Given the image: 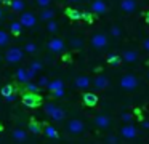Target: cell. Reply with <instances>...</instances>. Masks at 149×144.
I'll list each match as a JSON object with an SVG mask.
<instances>
[{
  "instance_id": "obj_14",
  "label": "cell",
  "mask_w": 149,
  "mask_h": 144,
  "mask_svg": "<svg viewBox=\"0 0 149 144\" xmlns=\"http://www.w3.org/2000/svg\"><path fill=\"white\" fill-rule=\"evenodd\" d=\"M74 85H75V88H79V90H87L88 86L91 85V80H90V77H87V75H80L74 80Z\"/></svg>"
},
{
  "instance_id": "obj_19",
  "label": "cell",
  "mask_w": 149,
  "mask_h": 144,
  "mask_svg": "<svg viewBox=\"0 0 149 144\" xmlns=\"http://www.w3.org/2000/svg\"><path fill=\"white\" fill-rule=\"evenodd\" d=\"M27 138V131L23 130V128H16V130H13V139L15 141H26Z\"/></svg>"
},
{
  "instance_id": "obj_4",
  "label": "cell",
  "mask_w": 149,
  "mask_h": 144,
  "mask_svg": "<svg viewBox=\"0 0 149 144\" xmlns=\"http://www.w3.org/2000/svg\"><path fill=\"white\" fill-rule=\"evenodd\" d=\"M68 131L71 134H82L85 131V125L82 120H79V118H71V120L68 122Z\"/></svg>"
},
{
  "instance_id": "obj_13",
  "label": "cell",
  "mask_w": 149,
  "mask_h": 144,
  "mask_svg": "<svg viewBox=\"0 0 149 144\" xmlns=\"http://www.w3.org/2000/svg\"><path fill=\"white\" fill-rule=\"evenodd\" d=\"M136 8H138L136 0H122L120 2V10L123 13H133V11H136Z\"/></svg>"
},
{
  "instance_id": "obj_39",
  "label": "cell",
  "mask_w": 149,
  "mask_h": 144,
  "mask_svg": "<svg viewBox=\"0 0 149 144\" xmlns=\"http://www.w3.org/2000/svg\"><path fill=\"white\" fill-rule=\"evenodd\" d=\"M106 144H119V139H117L116 136H112V134H111V136L106 138Z\"/></svg>"
},
{
  "instance_id": "obj_7",
  "label": "cell",
  "mask_w": 149,
  "mask_h": 144,
  "mask_svg": "<svg viewBox=\"0 0 149 144\" xmlns=\"http://www.w3.org/2000/svg\"><path fill=\"white\" fill-rule=\"evenodd\" d=\"M19 22H21L23 27H34L36 22H37V18L32 15V13H29V11H23L21 16H19Z\"/></svg>"
},
{
  "instance_id": "obj_6",
  "label": "cell",
  "mask_w": 149,
  "mask_h": 144,
  "mask_svg": "<svg viewBox=\"0 0 149 144\" xmlns=\"http://www.w3.org/2000/svg\"><path fill=\"white\" fill-rule=\"evenodd\" d=\"M120 136L125 138V139H133V138L138 136V128L132 123H125L120 128Z\"/></svg>"
},
{
  "instance_id": "obj_1",
  "label": "cell",
  "mask_w": 149,
  "mask_h": 144,
  "mask_svg": "<svg viewBox=\"0 0 149 144\" xmlns=\"http://www.w3.org/2000/svg\"><path fill=\"white\" fill-rule=\"evenodd\" d=\"M23 58H24V50H21V48H18V47H10L7 50V53H5V61L10 63V64L19 63Z\"/></svg>"
},
{
  "instance_id": "obj_15",
  "label": "cell",
  "mask_w": 149,
  "mask_h": 144,
  "mask_svg": "<svg viewBox=\"0 0 149 144\" xmlns=\"http://www.w3.org/2000/svg\"><path fill=\"white\" fill-rule=\"evenodd\" d=\"M47 88H48L53 95H55V93H58V91H64V82H63L61 79L50 80V83H48V86H47Z\"/></svg>"
},
{
  "instance_id": "obj_36",
  "label": "cell",
  "mask_w": 149,
  "mask_h": 144,
  "mask_svg": "<svg viewBox=\"0 0 149 144\" xmlns=\"http://www.w3.org/2000/svg\"><path fill=\"white\" fill-rule=\"evenodd\" d=\"M120 118H122V122H125V123H132V120H133L132 114H128V112H123Z\"/></svg>"
},
{
  "instance_id": "obj_37",
  "label": "cell",
  "mask_w": 149,
  "mask_h": 144,
  "mask_svg": "<svg viewBox=\"0 0 149 144\" xmlns=\"http://www.w3.org/2000/svg\"><path fill=\"white\" fill-rule=\"evenodd\" d=\"M29 131H32V133H40V127L36 123V122H31L29 123Z\"/></svg>"
},
{
  "instance_id": "obj_5",
  "label": "cell",
  "mask_w": 149,
  "mask_h": 144,
  "mask_svg": "<svg viewBox=\"0 0 149 144\" xmlns=\"http://www.w3.org/2000/svg\"><path fill=\"white\" fill-rule=\"evenodd\" d=\"M90 43H91V47L96 48V50H103V48L107 45V37H106V34H103V32H96V34L91 37Z\"/></svg>"
},
{
  "instance_id": "obj_42",
  "label": "cell",
  "mask_w": 149,
  "mask_h": 144,
  "mask_svg": "<svg viewBox=\"0 0 149 144\" xmlns=\"http://www.w3.org/2000/svg\"><path fill=\"white\" fill-rule=\"evenodd\" d=\"M82 18H85L87 21H91V15H90V13H82Z\"/></svg>"
},
{
  "instance_id": "obj_11",
  "label": "cell",
  "mask_w": 149,
  "mask_h": 144,
  "mask_svg": "<svg viewBox=\"0 0 149 144\" xmlns=\"http://www.w3.org/2000/svg\"><path fill=\"white\" fill-rule=\"evenodd\" d=\"M95 125H96L98 128H101V130H106V128L111 127V118L104 114H100V115L95 117Z\"/></svg>"
},
{
  "instance_id": "obj_26",
  "label": "cell",
  "mask_w": 149,
  "mask_h": 144,
  "mask_svg": "<svg viewBox=\"0 0 149 144\" xmlns=\"http://www.w3.org/2000/svg\"><path fill=\"white\" fill-rule=\"evenodd\" d=\"M84 47V40L79 37H74L71 38V48H74V50H80V48Z\"/></svg>"
},
{
  "instance_id": "obj_33",
  "label": "cell",
  "mask_w": 149,
  "mask_h": 144,
  "mask_svg": "<svg viewBox=\"0 0 149 144\" xmlns=\"http://www.w3.org/2000/svg\"><path fill=\"white\" fill-rule=\"evenodd\" d=\"M68 15H69V18H71V19H80L82 18V13L77 11V10H69Z\"/></svg>"
},
{
  "instance_id": "obj_20",
  "label": "cell",
  "mask_w": 149,
  "mask_h": 144,
  "mask_svg": "<svg viewBox=\"0 0 149 144\" xmlns=\"http://www.w3.org/2000/svg\"><path fill=\"white\" fill-rule=\"evenodd\" d=\"M10 6H11V10L16 11V13H23L24 11V2L23 0H11Z\"/></svg>"
},
{
  "instance_id": "obj_18",
  "label": "cell",
  "mask_w": 149,
  "mask_h": 144,
  "mask_svg": "<svg viewBox=\"0 0 149 144\" xmlns=\"http://www.w3.org/2000/svg\"><path fill=\"white\" fill-rule=\"evenodd\" d=\"M84 102H85V106H96L98 96L95 95V93H85L84 95Z\"/></svg>"
},
{
  "instance_id": "obj_35",
  "label": "cell",
  "mask_w": 149,
  "mask_h": 144,
  "mask_svg": "<svg viewBox=\"0 0 149 144\" xmlns=\"http://www.w3.org/2000/svg\"><path fill=\"white\" fill-rule=\"evenodd\" d=\"M48 83H50V80H48V77H40L39 79V83H37V85L40 86V88H42V86H48Z\"/></svg>"
},
{
  "instance_id": "obj_10",
  "label": "cell",
  "mask_w": 149,
  "mask_h": 144,
  "mask_svg": "<svg viewBox=\"0 0 149 144\" xmlns=\"http://www.w3.org/2000/svg\"><path fill=\"white\" fill-rule=\"evenodd\" d=\"M109 77L107 75H96V79L93 80V86H95V90H106L107 86H109Z\"/></svg>"
},
{
  "instance_id": "obj_23",
  "label": "cell",
  "mask_w": 149,
  "mask_h": 144,
  "mask_svg": "<svg viewBox=\"0 0 149 144\" xmlns=\"http://www.w3.org/2000/svg\"><path fill=\"white\" fill-rule=\"evenodd\" d=\"M10 31H11L13 35H19L21 32H23V26H21V22L19 21H13L10 24Z\"/></svg>"
},
{
  "instance_id": "obj_24",
  "label": "cell",
  "mask_w": 149,
  "mask_h": 144,
  "mask_svg": "<svg viewBox=\"0 0 149 144\" xmlns=\"http://www.w3.org/2000/svg\"><path fill=\"white\" fill-rule=\"evenodd\" d=\"M0 95L7 99L8 96H13L15 95V88L11 85H5V86H2V90H0Z\"/></svg>"
},
{
  "instance_id": "obj_28",
  "label": "cell",
  "mask_w": 149,
  "mask_h": 144,
  "mask_svg": "<svg viewBox=\"0 0 149 144\" xmlns=\"http://www.w3.org/2000/svg\"><path fill=\"white\" fill-rule=\"evenodd\" d=\"M107 63L112 64V66H117V64L120 63V56H119V54H116V53L109 54V56H107Z\"/></svg>"
},
{
  "instance_id": "obj_34",
  "label": "cell",
  "mask_w": 149,
  "mask_h": 144,
  "mask_svg": "<svg viewBox=\"0 0 149 144\" xmlns=\"http://www.w3.org/2000/svg\"><path fill=\"white\" fill-rule=\"evenodd\" d=\"M111 35H112V37H120V35H122V29H120L119 26H112V27H111Z\"/></svg>"
},
{
  "instance_id": "obj_17",
  "label": "cell",
  "mask_w": 149,
  "mask_h": 144,
  "mask_svg": "<svg viewBox=\"0 0 149 144\" xmlns=\"http://www.w3.org/2000/svg\"><path fill=\"white\" fill-rule=\"evenodd\" d=\"M122 58L127 63H136V61H138V53H136L135 50H127L125 53L122 54Z\"/></svg>"
},
{
  "instance_id": "obj_45",
  "label": "cell",
  "mask_w": 149,
  "mask_h": 144,
  "mask_svg": "<svg viewBox=\"0 0 149 144\" xmlns=\"http://www.w3.org/2000/svg\"><path fill=\"white\" fill-rule=\"evenodd\" d=\"M146 21H148V22H149V11H148V13H146Z\"/></svg>"
},
{
  "instance_id": "obj_27",
  "label": "cell",
  "mask_w": 149,
  "mask_h": 144,
  "mask_svg": "<svg viewBox=\"0 0 149 144\" xmlns=\"http://www.w3.org/2000/svg\"><path fill=\"white\" fill-rule=\"evenodd\" d=\"M39 88H40V86L37 85V83H34V82H27L26 83L27 93H37V91H39Z\"/></svg>"
},
{
  "instance_id": "obj_38",
  "label": "cell",
  "mask_w": 149,
  "mask_h": 144,
  "mask_svg": "<svg viewBox=\"0 0 149 144\" xmlns=\"http://www.w3.org/2000/svg\"><path fill=\"white\" fill-rule=\"evenodd\" d=\"M36 2H37V5L42 6V8H48L50 3H52V0H36Z\"/></svg>"
},
{
  "instance_id": "obj_30",
  "label": "cell",
  "mask_w": 149,
  "mask_h": 144,
  "mask_svg": "<svg viewBox=\"0 0 149 144\" xmlns=\"http://www.w3.org/2000/svg\"><path fill=\"white\" fill-rule=\"evenodd\" d=\"M24 51L29 53V54L36 53V51H37V45L34 43V42H29V43H26V47H24Z\"/></svg>"
},
{
  "instance_id": "obj_47",
  "label": "cell",
  "mask_w": 149,
  "mask_h": 144,
  "mask_svg": "<svg viewBox=\"0 0 149 144\" xmlns=\"http://www.w3.org/2000/svg\"><path fill=\"white\" fill-rule=\"evenodd\" d=\"M148 79H149V72H148Z\"/></svg>"
},
{
  "instance_id": "obj_31",
  "label": "cell",
  "mask_w": 149,
  "mask_h": 144,
  "mask_svg": "<svg viewBox=\"0 0 149 144\" xmlns=\"http://www.w3.org/2000/svg\"><path fill=\"white\" fill-rule=\"evenodd\" d=\"M47 31L52 32V34H53V32H56V31H58V22H56V21H48V22H47Z\"/></svg>"
},
{
  "instance_id": "obj_21",
  "label": "cell",
  "mask_w": 149,
  "mask_h": 144,
  "mask_svg": "<svg viewBox=\"0 0 149 144\" xmlns=\"http://www.w3.org/2000/svg\"><path fill=\"white\" fill-rule=\"evenodd\" d=\"M43 131H45V136H47V138H50V139H56V138L59 136L58 131H56V128H55V127H52V125H47Z\"/></svg>"
},
{
  "instance_id": "obj_32",
  "label": "cell",
  "mask_w": 149,
  "mask_h": 144,
  "mask_svg": "<svg viewBox=\"0 0 149 144\" xmlns=\"http://www.w3.org/2000/svg\"><path fill=\"white\" fill-rule=\"evenodd\" d=\"M56 107H58V106L53 104V102H48V104H45V114H47V115H52L53 112H55Z\"/></svg>"
},
{
  "instance_id": "obj_16",
  "label": "cell",
  "mask_w": 149,
  "mask_h": 144,
  "mask_svg": "<svg viewBox=\"0 0 149 144\" xmlns=\"http://www.w3.org/2000/svg\"><path fill=\"white\" fill-rule=\"evenodd\" d=\"M39 18L42 19V21H53V18H55V10H52V8H43L42 11H40V15H39Z\"/></svg>"
},
{
  "instance_id": "obj_2",
  "label": "cell",
  "mask_w": 149,
  "mask_h": 144,
  "mask_svg": "<svg viewBox=\"0 0 149 144\" xmlns=\"http://www.w3.org/2000/svg\"><path fill=\"white\" fill-rule=\"evenodd\" d=\"M119 85H120V88L127 90V91H132V90H135L136 86L139 85V80H138V77L133 75V74H125V75L120 79Z\"/></svg>"
},
{
  "instance_id": "obj_9",
  "label": "cell",
  "mask_w": 149,
  "mask_h": 144,
  "mask_svg": "<svg viewBox=\"0 0 149 144\" xmlns=\"http://www.w3.org/2000/svg\"><path fill=\"white\" fill-rule=\"evenodd\" d=\"M64 40H61V38H58V37H55V38H52V40L48 42V50L50 51H53V53H61L63 50H64Z\"/></svg>"
},
{
  "instance_id": "obj_29",
  "label": "cell",
  "mask_w": 149,
  "mask_h": 144,
  "mask_svg": "<svg viewBox=\"0 0 149 144\" xmlns=\"http://www.w3.org/2000/svg\"><path fill=\"white\" fill-rule=\"evenodd\" d=\"M42 67H43V64L40 63V61H32V63H31V66H29V69L31 70H34V72H39V70H42Z\"/></svg>"
},
{
  "instance_id": "obj_46",
  "label": "cell",
  "mask_w": 149,
  "mask_h": 144,
  "mask_svg": "<svg viewBox=\"0 0 149 144\" xmlns=\"http://www.w3.org/2000/svg\"><path fill=\"white\" fill-rule=\"evenodd\" d=\"M68 2H71V3H77L79 0H68Z\"/></svg>"
},
{
  "instance_id": "obj_12",
  "label": "cell",
  "mask_w": 149,
  "mask_h": 144,
  "mask_svg": "<svg viewBox=\"0 0 149 144\" xmlns=\"http://www.w3.org/2000/svg\"><path fill=\"white\" fill-rule=\"evenodd\" d=\"M91 11L95 13V15H103V13L107 11V5L104 0H93V3H91Z\"/></svg>"
},
{
  "instance_id": "obj_22",
  "label": "cell",
  "mask_w": 149,
  "mask_h": 144,
  "mask_svg": "<svg viewBox=\"0 0 149 144\" xmlns=\"http://www.w3.org/2000/svg\"><path fill=\"white\" fill-rule=\"evenodd\" d=\"M50 117H52V118H53V120H55V122H61L63 118L66 117V112L63 111L61 107H56V109H55V112H53V114L50 115Z\"/></svg>"
},
{
  "instance_id": "obj_44",
  "label": "cell",
  "mask_w": 149,
  "mask_h": 144,
  "mask_svg": "<svg viewBox=\"0 0 149 144\" xmlns=\"http://www.w3.org/2000/svg\"><path fill=\"white\" fill-rule=\"evenodd\" d=\"M3 18V11H2V8H0V19Z\"/></svg>"
},
{
  "instance_id": "obj_43",
  "label": "cell",
  "mask_w": 149,
  "mask_h": 144,
  "mask_svg": "<svg viewBox=\"0 0 149 144\" xmlns=\"http://www.w3.org/2000/svg\"><path fill=\"white\" fill-rule=\"evenodd\" d=\"M15 98H16V95H13V96H8V98H7V101H8V102H10V101H15Z\"/></svg>"
},
{
  "instance_id": "obj_25",
  "label": "cell",
  "mask_w": 149,
  "mask_h": 144,
  "mask_svg": "<svg viewBox=\"0 0 149 144\" xmlns=\"http://www.w3.org/2000/svg\"><path fill=\"white\" fill-rule=\"evenodd\" d=\"M8 43H10V35H8V32L0 31V47H7Z\"/></svg>"
},
{
  "instance_id": "obj_40",
  "label": "cell",
  "mask_w": 149,
  "mask_h": 144,
  "mask_svg": "<svg viewBox=\"0 0 149 144\" xmlns=\"http://www.w3.org/2000/svg\"><path fill=\"white\" fill-rule=\"evenodd\" d=\"M143 48H144L146 51H149V38H146V40L143 42Z\"/></svg>"
},
{
  "instance_id": "obj_41",
  "label": "cell",
  "mask_w": 149,
  "mask_h": 144,
  "mask_svg": "<svg viewBox=\"0 0 149 144\" xmlns=\"http://www.w3.org/2000/svg\"><path fill=\"white\" fill-rule=\"evenodd\" d=\"M141 127L144 128V130H149V120H143L141 122Z\"/></svg>"
},
{
  "instance_id": "obj_3",
  "label": "cell",
  "mask_w": 149,
  "mask_h": 144,
  "mask_svg": "<svg viewBox=\"0 0 149 144\" xmlns=\"http://www.w3.org/2000/svg\"><path fill=\"white\" fill-rule=\"evenodd\" d=\"M34 77H36V72L31 70L29 67H18V70H16V80L18 82L27 83V82H31Z\"/></svg>"
},
{
  "instance_id": "obj_8",
  "label": "cell",
  "mask_w": 149,
  "mask_h": 144,
  "mask_svg": "<svg viewBox=\"0 0 149 144\" xmlns=\"http://www.w3.org/2000/svg\"><path fill=\"white\" fill-rule=\"evenodd\" d=\"M23 102L27 107H37L40 104V96L37 93H26L23 96Z\"/></svg>"
}]
</instances>
